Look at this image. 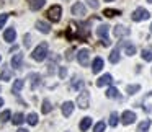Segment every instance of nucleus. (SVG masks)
Wrapping results in <instances>:
<instances>
[{
  "mask_svg": "<svg viewBox=\"0 0 152 132\" xmlns=\"http://www.w3.org/2000/svg\"><path fill=\"white\" fill-rule=\"evenodd\" d=\"M30 78H33V83H31V88H36L38 86V82H41V77L38 73H31Z\"/></svg>",
  "mask_w": 152,
  "mask_h": 132,
  "instance_id": "obj_32",
  "label": "nucleus"
},
{
  "mask_svg": "<svg viewBox=\"0 0 152 132\" xmlns=\"http://www.w3.org/2000/svg\"><path fill=\"white\" fill-rule=\"evenodd\" d=\"M149 127H151V119H145V121H142L141 124L137 125V131L136 132H147Z\"/></svg>",
  "mask_w": 152,
  "mask_h": 132,
  "instance_id": "obj_21",
  "label": "nucleus"
},
{
  "mask_svg": "<svg viewBox=\"0 0 152 132\" xmlns=\"http://www.w3.org/2000/svg\"><path fill=\"white\" fill-rule=\"evenodd\" d=\"M72 15H75V17H83V15H85V5H83L82 2L74 4L72 5Z\"/></svg>",
  "mask_w": 152,
  "mask_h": 132,
  "instance_id": "obj_8",
  "label": "nucleus"
},
{
  "mask_svg": "<svg viewBox=\"0 0 152 132\" xmlns=\"http://www.w3.org/2000/svg\"><path fill=\"white\" fill-rule=\"evenodd\" d=\"M2 104H4V99H2V98H0V106H2Z\"/></svg>",
  "mask_w": 152,
  "mask_h": 132,
  "instance_id": "obj_42",
  "label": "nucleus"
},
{
  "mask_svg": "<svg viewBox=\"0 0 152 132\" xmlns=\"http://www.w3.org/2000/svg\"><path fill=\"white\" fill-rule=\"evenodd\" d=\"M15 38H17V31H15V28H7L4 33V39L7 41V43H13Z\"/></svg>",
  "mask_w": 152,
  "mask_h": 132,
  "instance_id": "obj_10",
  "label": "nucleus"
},
{
  "mask_svg": "<svg viewBox=\"0 0 152 132\" xmlns=\"http://www.w3.org/2000/svg\"><path fill=\"white\" fill-rule=\"evenodd\" d=\"M149 17H151V13H149L145 8H142V7L136 8V10L132 12V15H131L132 21H142V20H147Z\"/></svg>",
  "mask_w": 152,
  "mask_h": 132,
  "instance_id": "obj_4",
  "label": "nucleus"
},
{
  "mask_svg": "<svg viewBox=\"0 0 152 132\" xmlns=\"http://www.w3.org/2000/svg\"><path fill=\"white\" fill-rule=\"evenodd\" d=\"M25 86V80H21V78H18V80H15L13 82V86H12V91L15 93V95H18V93L21 91V88Z\"/></svg>",
  "mask_w": 152,
  "mask_h": 132,
  "instance_id": "obj_16",
  "label": "nucleus"
},
{
  "mask_svg": "<svg viewBox=\"0 0 152 132\" xmlns=\"http://www.w3.org/2000/svg\"><path fill=\"white\" fill-rule=\"evenodd\" d=\"M66 59H67V60H72V59H74V49H72V47H70V49L67 51V56H66Z\"/></svg>",
  "mask_w": 152,
  "mask_h": 132,
  "instance_id": "obj_38",
  "label": "nucleus"
},
{
  "mask_svg": "<svg viewBox=\"0 0 152 132\" xmlns=\"http://www.w3.org/2000/svg\"><path fill=\"white\" fill-rule=\"evenodd\" d=\"M103 15H105V17H116V15H119V10H111V8H106L105 12H103Z\"/></svg>",
  "mask_w": 152,
  "mask_h": 132,
  "instance_id": "obj_34",
  "label": "nucleus"
},
{
  "mask_svg": "<svg viewBox=\"0 0 152 132\" xmlns=\"http://www.w3.org/2000/svg\"><path fill=\"white\" fill-rule=\"evenodd\" d=\"M88 57H90V51L88 49H80L79 52H77V60H79V64L83 65V67L88 65Z\"/></svg>",
  "mask_w": 152,
  "mask_h": 132,
  "instance_id": "obj_5",
  "label": "nucleus"
},
{
  "mask_svg": "<svg viewBox=\"0 0 152 132\" xmlns=\"http://www.w3.org/2000/svg\"><path fill=\"white\" fill-rule=\"evenodd\" d=\"M26 121H28V124H30V125H36V124H38V114H34V112L28 114Z\"/></svg>",
  "mask_w": 152,
  "mask_h": 132,
  "instance_id": "obj_29",
  "label": "nucleus"
},
{
  "mask_svg": "<svg viewBox=\"0 0 152 132\" xmlns=\"http://www.w3.org/2000/svg\"><path fill=\"white\" fill-rule=\"evenodd\" d=\"M147 2H149V4H152V0H147Z\"/></svg>",
  "mask_w": 152,
  "mask_h": 132,
  "instance_id": "obj_44",
  "label": "nucleus"
},
{
  "mask_svg": "<svg viewBox=\"0 0 152 132\" xmlns=\"http://www.w3.org/2000/svg\"><path fill=\"white\" fill-rule=\"evenodd\" d=\"M118 122H119L118 112H111V114H110V122H108V124L111 125V127H116V125H118Z\"/></svg>",
  "mask_w": 152,
  "mask_h": 132,
  "instance_id": "obj_25",
  "label": "nucleus"
},
{
  "mask_svg": "<svg viewBox=\"0 0 152 132\" xmlns=\"http://www.w3.org/2000/svg\"><path fill=\"white\" fill-rule=\"evenodd\" d=\"M72 112H74V103L72 101H66L62 104V114L66 116V117H69Z\"/></svg>",
  "mask_w": 152,
  "mask_h": 132,
  "instance_id": "obj_14",
  "label": "nucleus"
},
{
  "mask_svg": "<svg viewBox=\"0 0 152 132\" xmlns=\"http://www.w3.org/2000/svg\"><path fill=\"white\" fill-rule=\"evenodd\" d=\"M10 117H12V112L8 111V109H5V111L0 114V124H5V122H7Z\"/></svg>",
  "mask_w": 152,
  "mask_h": 132,
  "instance_id": "obj_26",
  "label": "nucleus"
},
{
  "mask_svg": "<svg viewBox=\"0 0 152 132\" xmlns=\"http://www.w3.org/2000/svg\"><path fill=\"white\" fill-rule=\"evenodd\" d=\"M108 31H110L108 25H100L96 28V36H100L102 39H108Z\"/></svg>",
  "mask_w": 152,
  "mask_h": 132,
  "instance_id": "obj_11",
  "label": "nucleus"
},
{
  "mask_svg": "<svg viewBox=\"0 0 152 132\" xmlns=\"http://www.w3.org/2000/svg\"><path fill=\"white\" fill-rule=\"evenodd\" d=\"M7 20H8V15H7V13H2V15H0V28H4V25L7 23Z\"/></svg>",
  "mask_w": 152,
  "mask_h": 132,
  "instance_id": "obj_36",
  "label": "nucleus"
},
{
  "mask_svg": "<svg viewBox=\"0 0 152 132\" xmlns=\"http://www.w3.org/2000/svg\"><path fill=\"white\" fill-rule=\"evenodd\" d=\"M123 47H124V52L128 54V56H134V54H136V46H134V44L124 43V44H123Z\"/></svg>",
  "mask_w": 152,
  "mask_h": 132,
  "instance_id": "obj_24",
  "label": "nucleus"
},
{
  "mask_svg": "<svg viewBox=\"0 0 152 132\" xmlns=\"http://www.w3.org/2000/svg\"><path fill=\"white\" fill-rule=\"evenodd\" d=\"M90 125H92V117H88V116H87V117H83L82 121H80L79 127H80V131H82V132H87Z\"/></svg>",
  "mask_w": 152,
  "mask_h": 132,
  "instance_id": "obj_18",
  "label": "nucleus"
},
{
  "mask_svg": "<svg viewBox=\"0 0 152 132\" xmlns=\"http://www.w3.org/2000/svg\"><path fill=\"white\" fill-rule=\"evenodd\" d=\"M10 64H12V67L17 69V70L21 69V64H23V54H15V56L12 57Z\"/></svg>",
  "mask_w": 152,
  "mask_h": 132,
  "instance_id": "obj_9",
  "label": "nucleus"
},
{
  "mask_svg": "<svg viewBox=\"0 0 152 132\" xmlns=\"http://www.w3.org/2000/svg\"><path fill=\"white\" fill-rule=\"evenodd\" d=\"M102 69H103V59H102V57H95V60L92 62V72L93 73H98Z\"/></svg>",
  "mask_w": 152,
  "mask_h": 132,
  "instance_id": "obj_13",
  "label": "nucleus"
},
{
  "mask_svg": "<svg viewBox=\"0 0 152 132\" xmlns=\"http://www.w3.org/2000/svg\"><path fill=\"white\" fill-rule=\"evenodd\" d=\"M87 4H88V7H92L93 10H96V8L100 7V4H98V0H85Z\"/></svg>",
  "mask_w": 152,
  "mask_h": 132,
  "instance_id": "obj_35",
  "label": "nucleus"
},
{
  "mask_svg": "<svg viewBox=\"0 0 152 132\" xmlns=\"http://www.w3.org/2000/svg\"><path fill=\"white\" fill-rule=\"evenodd\" d=\"M66 75H67V69L66 67H61L59 69V77L61 78H66Z\"/></svg>",
  "mask_w": 152,
  "mask_h": 132,
  "instance_id": "obj_37",
  "label": "nucleus"
},
{
  "mask_svg": "<svg viewBox=\"0 0 152 132\" xmlns=\"http://www.w3.org/2000/svg\"><path fill=\"white\" fill-rule=\"evenodd\" d=\"M110 62L111 64H118L119 62V47H116V49L111 51V54H110Z\"/></svg>",
  "mask_w": 152,
  "mask_h": 132,
  "instance_id": "obj_22",
  "label": "nucleus"
},
{
  "mask_svg": "<svg viewBox=\"0 0 152 132\" xmlns=\"http://www.w3.org/2000/svg\"><path fill=\"white\" fill-rule=\"evenodd\" d=\"M111 82H113V77L110 75V73H105V75H102L98 80H96V86H105V85H110Z\"/></svg>",
  "mask_w": 152,
  "mask_h": 132,
  "instance_id": "obj_12",
  "label": "nucleus"
},
{
  "mask_svg": "<svg viewBox=\"0 0 152 132\" xmlns=\"http://www.w3.org/2000/svg\"><path fill=\"white\" fill-rule=\"evenodd\" d=\"M77 104H79L80 109H87L90 106V93L87 90H82L77 96Z\"/></svg>",
  "mask_w": 152,
  "mask_h": 132,
  "instance_id": "obj_2",
  "label": "nucleus"
},
{
  "mask_svg": "<svg viewBox=\"0 0 152 132\" xmlns=\"http://www.w3.org/2000/svg\"><path fill=\"white\" fill-rule=\"evenodd\" d=\"M136 121V112H132V111H124L121 114V122L124 125H129V124H132V122Z\"/></svg>",
  "mask_w": 152,
  "mask_h": 132,
  "instance_id": "obj_6",
  "label": "nucleus"
},
{
  "mask_svg": "<svg viewBox=\"0 0 152 132\" xmlns=\"http://www.w3.org/2000/svg\"><path fill=\"white\" fill-rule=\"evenodd\" d=\"M23 44L26 47H30V44H31V41H30V34H25V41H23Z\"/></svg>",
  "mask_w": 152,
  "mask_h": 132,
  "instance_id": "obj_39",
  "label": "nucleus"
},
{
  "mask_svg": "<svg viewBox=\"0 0 152 132\" xmlns=\"http://www.w3.org/2000/svg\"><path fill=\"white\" fill-rule=\"evenodd\" d=\"M51 109H53V106H51V101H49V99H44V101H43V108H41L43 114H48V112H51Z\"/></svg>",
  "mask_w": 152,
  "mask_h": 132,
  "instance_id": "obj_27",
  "label": "nucleus"
},
{
  "mask_svg": "<svg viewBox=\"0 0 152 132\" xmlns=\"http://www.w3.org/2000/svg\"><path fill=\"white\" fill-rule=\"evenodd\" d=\"M131 34V30L126 26H123V25H118V26H115V36L116 38H124V36H129Z\"/></svg>",
  "mask_w": 152,
  "mask_h": 132,
  "instance_id": "obj_7",
  "label": "nucleus"
},
{
  "mask_svg": "<svg viewBox=\"0 0 152 132\" xmlns=\"http://www.w3.org/2000/svg\"><path fill=\"white\" fill-rule=\"evenodd\" d=\"M105 129H106V124L103 121H100V122H96V124H95L93 132H105Z\"/></svg>",
  "mask_w": 152,
  "mask_h": 132,
  "instance_id": "obj_31",
  "label": "nucleus"
},
{
  "mask_svg": "<svg viewBox=\"0 0 152 132\" xmlns=\"http://www.w3.org/2000/svg\"><path fill=\"white\" fill-rule=\"evenodd\" d=\"M151 33H152V25H151Z\"/></svg>",
  "mask_w": 152,
  "mask_h": 132,
  "instance_id": "obj_45",
  "label": "nucleus"
},
{
  "mask_svg": "<svg viewBox=\"0 0 152 132\" xmlns=\"http://www.w3.org/2000/svg\"><path fill=\"white\" fill-rule=\"evenodd\" d=\"M36 28L44 34L51 33V26H49V23H46V21H36Z\"/></svg>",
  "mask_w": 152,
  "mask_h": 132,
  "instance_id": "obj_15",
  "label": "nucleus"
},
{
  "mask_svg": "<svg viewBox=\"0 0 152 132\" xmlns=\"http://www.w3.org/2000/svg\"><path fill=\"white\" fill-rule=\"evenodd\" d=\"M10 78H12L10 67H4V70H2V73H0V80H2V82H8Z\"/></svg>",
  "mask_w": 152,
  "mask_h": 132,
  "instance_id": "obj_19",
  "label": "nucleus"
},
{
  "mask_svg": "<svg viewBox=\"0 0 152 132\" xmlns=\"http://www.w3.org/2000/svg\"><path fill=\"white\" fill-rule=\"evenodd\" d=\"M17 132H30V131H26V129H18Z\"/></svg>",
  "mask_w": 152,
  "mask_h": 132,
  "instance_id": "obj_41",
  "label": "nucleus"
},
{
  "mask_svg": "<svg viewBox=\"0 0 152 132\" xmlns=\"http://www.w3.org/2000/svg\"><path fill=\"white\" fill-rule=\"evenodd\" d=\"M141 57L144 60H147V62H151V60H152V47H145V49H142Z\"/></svg>",
  "mask_w": 152,
  "mask_h": 132,
  "instance_id": "obj_23",
  "label": "nucleus"
},
{
  "mask_svg": "<svg viewBox=\"0 0 152 132\" xmlns=\"http://www.w3.org/2000/svg\"><path fill=\"white\" fill-rule=\"evenodd\" d=\"M83 86V80H80V78H74V82H72V88H75V90H80Z\"/></svg>",
  "mask_w": 152,
  "mask_h": 132,
  "instance_id": "obj_33",
  "label": "nucleus"
},
{
  "mask_svg": "<svg viewBox=\"0 0 152 132\" xmlns=\"http://www.w3.org/2000/svg\"><path fill=\"white\" fill-rule=\"evenodd\" d=\"M0 60H2V57H0Z\"/></svg>",
  "mask_w": 152,
  "mask_h": 132,
  "instance_id": "obj_46",
  "label": "nucleus"
},
{
  "mask_svg": "<svg viewBox=\"0 0 152 132\" xmlns=\"http://www.w3.org/2000/svg\"><path fill=\"white\" fill-rule=\"evenodd\" d=\"M44 4H46V0H31L30 2V8L31 10H41V8L44 7Z\"/></svg>",
  "mask_w": 152,
  "mask_h": 132,
  "instance_id": "obj_17",
  "label": "nucleus"
},
{
  "mask_svg": "<svg viewBox=\"0 0 152 132\" xmlns=\"http://www.w3.org/2000/svg\"><path fill=\"white\" fill-rule=\"evenodd\" d=\"M48 49H49V47H48V43H41L39 46H38L36 49L33 51V54H31V56H33L34 60H38V62H43V60L48 57Z\"/></svg>",
  "mask_w": 152,
  "mask_h": 132,
  "instance_id": "obj_1",
  "label": "nucleus"
},
{
  "mask_svg": "<svg viewBox=\"0 0 152 132\" xmlns=\"http://www.w3.org/2000/svg\"><path fill=\"white\" fill-rule=\"evenodd\" d=\"M25 121H26V119H25V114H21V112H17V114H13V117H12V122H13L15 125L23 124Z\"/></svg>",
  "mask_w": 152,
  "mask_h": 132,
  "instance_id": "obj_20",
  "label": "nucleus"
},
{
  "mask_svg": "<svg viewBox=\"0 0 152 132\" xmlns=\"http://www.w3.org/2000/svg\"><path fill=\"white\" fill-rule=\"evenodd\" d=\"M102 44H103V46H110V44H111L110 38H108V39H102Z\"/></svg>",
  "mask_w": 152,
  "mask_h": 132,
  "instance_id": "obj_40",
  "label": "nucleus"
},
{
  "mask_svg": "<svg viewBox=\"0 0 152 132\" xmlns=\"http://www.w3.org/2000/svg\"><path fill=\"white\" fill-rule=\"evenodd\" d=\"M139 90H141V85H137V83H134V85H128V88H126V91L129 93V95H134V93H137Z\"/></svg>",
  "mask_w": 152,
  "mask_h": 132,
  "instance_id": "obj_28",
  "label": "nucleus"
},
{
  "mask_svg": "<svg viewBox=\"0 0 152 132\" xmlns=\"http://www.w3.org/2000/svg\"><path fill=\"white\" fill-rule=\"evenodd\" d=\"M118 90H116V88H113V86H111V88H108V90H106V98H118Z\"/></svg>",
  "mask_w": 152,
  "mask_h": 132,
  "instance_id": "obj_30",
  "label": "nucleus"
},
{
  "mask_svg": "<svg viewBox=\"0 0 152 132\" xmlns=\"http://www.w3.org/2000/svg\"><path fill=\"white\" fill-rule=\"evenodd\" d=\"M105 2H113V0H105Z\"/></svg>",
  "mask_w": 152,
  "mask_h": 132,
  "instance_id": "obj_43",
  "label": "nucleus"
},
{
  "mask_svg": "<svg viewBox=\"0 0 152 132\" xmlns=\"http://www.w3.org/2000/svg\"><path fill=\"white\" fill-rule=\"evenodd\" d=\"M61 15H62V8L61 5H53V7L48 10V18H49L53 23H57L61 20Z\"/></svg>",
  "mask_w": 152,
  "mask_h": 132,
  "instance_id": "obj_3",
  "label": "nucleus"
}]
</instances>
